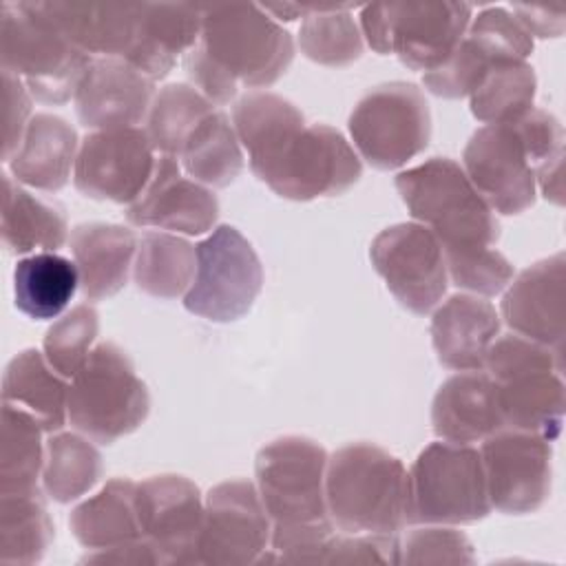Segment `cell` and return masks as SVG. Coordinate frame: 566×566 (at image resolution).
Returning <instances> with one entry per match:
<instances>
[{
    "label": "cell",
    "instance_id": "1",
    "mask_svg": "<svg viewBox=\"0 0 566 566\" xmlns=\"http://www.w3.org/2000/svg\"><path fill=\"white\" fill-rule=\"evenodd\" d=\"M232 126L250 170L279 197L312 201L347 192L363 164L340 130L305 124L303 113L268 91L245 93L232 106Z\"/></svg>",
    "mask_w": 566,
    "mask_h": 566
},
{
    "label": "cell",
    "instance_id": "2",
    "mask_svg": "<svg viewBox=\"0 0 566 566\" xmlns=\"http://www.w3.org/2000/svg\"><path fill=\"white\" fill-rule=\"evenodd\" d=\"M325 500L340 533H398L407 526L409 471L371 442L345 444L327 460Z\"/></svg>",
    "mask_w": 566,
    "mask_h": 566
},
{
    "label": "cell",
    "instance_id": "3",
    "mask_svg": "<svg viewBox=\"0 0 566 566\" xmlns=\"http://www.w3.org/2000/svg\"><path fill=\"white\" fill-rule=\"evenodd\" d=\"M504 427L555 440L564 420V354L520 334L497 336L484 358Z\"/></svg>",
    "mask_w": 566,
    "mask_h": 566
},
{
    "label": "cell",
    "instance_id": "4",
    "mask_svg": "<svg viewBox=\"0 0 566 566\" xmlns=\"http://www.w3.org/2000/svg\"><path fill=\"white\" fill-rule=\"evenodd\" d=\"M396 190L411 217L429 228L442 252L493 248L500 223L478 195L464 168L449 157H431L396 175Z\"/></svg>",
    "mask_w": 566,
    "mask_h": 566
},
{
    "label": "cell",
    "instance_id": "5",
    "mask_svg": "<svg viewBox=\"0 0 566 566\" xmlns=\"http://www.w3.org/2000/svg\"><path fill=\"white\" fill-rule=\"evenodd\" d=\"M0 55L2 69L18 75L42 104L75 97L95 60L69 42L31 2H2Z\"/></svg>",
    "mask_w": 566,
    "mask_h": 566
},
{
    "label": "cell",
    "instance_id": "6",
    "mask_svg": "<svg viewBox=\"0 0 566 566\" xmlns=\"http://www.w3.org/2000/svg\"><path fill=\"white\" fill-rule=\"evenodd\" d=\"M150 411L146 382L115 343H99L69 385V422L93 442L113 444L133 433Z\"/></svg>",
    "mask_w": 566,
    "mask_h": 566
},
{
    "label": "cell",
    "instance_id": "7",
    "mask_svg": "<svg viewBox=\"0 0 566 566\" xmlns=\"http://www.w3.org/2000/svg\"><path fill=\"white\" fill-rule=\"evenodd\" d=\"M199 49L237 86L274 84L292 64L294 40L259 4L201 7Z\"/></svg>",
    "mask_w": 566,
    "mask_h": 566
},
{
    "label": "cell",
    "instance_id": "8",
    "mask_svg": "<svg viewBox=\"0 0 566 566\" xmlns=\"http://www.w3.org/2000/svg\"><path fill=\"white\" fill-rule=\"evenodd\" d=\"M467 2H374L360 9V33L371 51L396 53L411 71H433L455 51L471 22Z\"/></svg>",
    "mask_w": 566,
    "mask_h": 566
},
{
    "label": "cell",
    "instance_id": "9",
    "mask_svg": "<svg viewBox=\"0 0 566 566\" xmlns=\"http://www.w3.org/2000/svg\"><path fill=\"white\" fill-rule=\"evenodd\" d=\"M480 451L431 442L409 471L407 524H473L491 513Z\"/></svg>",
    "mask_w": 566,
    "mask_h": 566
},
{
    "label": "cell",
    "instance_id": "10",
    "mask_svg": "<svg viewBox=\"0 0 566 566\" xmlns=\"http://www.w3.org/2000/svg\"><path fill=\"white\" fill-rule=\"evenodd\" d=\"M347 126L369 166L396 170L429 146L431 111L416 84L387 82L356 102Z\"/></svg>",
    "mask_w": 566,
    "mask_h": 566
},
{
    "label": "cell",
    "instance_id": "11",
    "mask_svg": "<svg viewBox=\"0 0 566 566\" xmlns=\"http://www.w3.org/2000/svg\"><path fill=\"white\" fill-rule=\"evenodd\" d=\"M327 460V451L305 436H283L259 449L254 478L272 524L332 522L325 500Z\"/></svg>",
    "mask_w": 566,
    "mask_h": 566
},
{
    "label": "cell",
    "instance_id": "12",
    "mask_svg": "<svg viewBox=\"0 0 566 566\" xmlns=\"http://www.w3.org/2000/svg\"><path fill=\"white\" fill-rule=\"evenodd\" d=\"M195 248L197 272L184 307L212 323L245 316L263 287V265L252 243L234 226L223 223Z\"/></svg>",
    "mask_w": 566,
    "mask_h": 566
},
{
    "label": "cell",
    "instance_id": "13",
    "mask_svg": "<svg viewBox=\"0 0 566 566\" xmlns=\"http://www.w3.org/2000/svg\"><path fill=\"white\" fill-rule=\"evenodd\" d=\"M369 259L405 310L424 316L442 301L449 285L442 245L422 223L380 230L371 241Z\"/></svg>",
    "mask_w": 566,
    "mask_h": 566
},
{
    "label": "cell",
    "instance_id": "14",
    "mask_svg": "<svg viewBox=\"0 0 566 566\" xmlns=\"http://www.w3.org/2000/svg\"><path fill=\"white\" fill-rule=\"evenodd\" d=\"M491 506L500 513H535L551 495V440L502 427L482 440L480 449Z\"/></svg>",
    "mask_w": 566,
    "mask_h": 566
},
{
    "label": "cell",
    "instance_id": "15",
    "mask_svg": "<svg viewBox=\"0 0 566 566\" xmlns=\"http://www.w3.org/2000/svg\"><path fill=\"white\" fill-rule=\"evenodd\" d=\"M155 164L146 128L91 130L80 142L73 184L91 199L130 206L146 190Z\"/></svg>",
    "mask_w": 566,
    "mask_h": 566
},
{
    "label": "cell",
    "instance_id": "16",
    "mask_svg": "<svg viewBox=\"0 0 566 566\" xmlns=\"http://www.w3.org/2000/svg\"><path fill=\"white\" fill-rule=\"evenodd\" d=\"M272 520L250 480H226L206 495L199 564H256L268 551Z\"/></svg>",
    "mask_w": 566,
    "mask_h": 566
},
{
    "label": "cell",
    "instance_id": "17",
    "mask_svg": "<svg viewBox=\"0 0 566 566\" xmlns=\"http://www.w3.org/2000/svg\"><path fill=\"white\" fill-rule=\"evenodd\" d=\"M462 168L478 195L500 214H520L535 203V170L515 124H486L464 146Z\"/></svg>",
    "mask_w": 566,
    "mask_h": 566
},
{
    "label": "cell",
    "instance_id": "18",
    "mask_svg": "<svg viewBox=\"0 0 566 566\" xmlns=\"http://www.w3.org/2000/svg\"><path fill=\"white\" fill-rule=\"evenodd\" d=\"M135 506L142 537L155 546L164 564H199L206 502L192 480L175 473L142 480Z\"/></svg>",
    "mask_w": 566,
    "mask_h": 566
},
{
    "label": "cell",
    "instance_id": "19",
    "mask_svg": "<svg viewBox=\"0 0 566 566\" xmlns=\"http://www.w3.org/2000/svg\"><path fill=\"white\" fill-rule=\"evenodd\" d=\"M219 217L217 195L181 175L177 157L161 155L146 190L126 208V219L137 228H159L184 234H203L214 228Z\"/></svg>",
    "mask_w": 566,
    "mask_h": 566
},
{
    "label": "cell",
    "instance_id": "20",
    "mask_svg": "<svg viewBox=\"0 0 566 566\" xmlns=\"http://www.w3.org/2000/svg\"><path fill=\"white\" fill-rule=\"evenodd\" d=\"M504 323L524 338L564 354L566 256L557 252L522 270L500 305Z\"/></svg>",
    "mask_w": 566,
    "mask_h": 566
},
{
    "label": "cell",
    "instance_id": "21",
    "mask_svg": "<svg viewBox=\"0 0 566 566\" xmlns=\"http://www.w3.org/2000/svg\"><path fill=\"white\" fill-rule=\"evenodd\" d=\"M75 113L91 130L142 124L155 99V82L117 57H95L75 93Z\"/></svg>",
    "mask_w": 566,
    "mask_h": 566
},
{
    "label": "cell",
    "instance_id": "22",
    "mask_svg": "<svg viewBox=\"0 0 566 566\" xmlns=\"http://www.w3.org/2000/svg\"><path fill=\"white\" fill-rule=\"evenodd\" d=\"M433 433L440 440L471 444L482 442L504 427L497 387L484 369L458 371L447 378L431 405Z\"/></svg>",
    "mask_w": 566,
    "mask_h": 566
},
{
    "label": "cell",
    "instance_id": "23",
    "mask_svg": "<svg viewBox=\"0 0 566 566\" xmlns=\"http://www.w3.org/2000/svg\"><path fill=\"white\" fill-rule=\"evenodd\" d=\"M429 332L447 369H484L486 352L500 336V314L478 294H453L433 312Z\"/></svg>",
    "mask_w": 566,
    "mask_h": 566
},
{
    "label": "cell",
    "instance_id": "24",
    "mask_svg": "<svg viewBox=\"0 0 566 566\" xmlns=\"http://www.w3.org/2000/svg\"><path fill=\"white\" fill-rule=\"evenodd\" d=\"M201 7L184 2H142L135 42L124 57L153 82L164 80L179 55H186L201 35Z\"/></svg>",
    "mask_w": 566,
    "mask_h": 566
},
{
    "label": "cell",
    "instance_id": "25",
    "mask_svg": "<svg viewBox=\"0 0 566 566\" xmlns=\"http://www.w3.org/2000/svg\"><path fill=\"white\" fill-rule=\"evenodd\" d=\"M69 42L86 55L124 60L135 42L139 4L31 2Z\"/></svg>",
    "mask_w": 566,
    "mask_h": 566
},
{
    "label": "cell",
    "instance_id": "26",
    "mask_svg": "<svg viewBox=\"0 0 566 566\" xmlns=\"http://www.w3.org/2000/svg\"><path fill=\"white\" fill-rule=\"evenodd\" d=\"M69 243L82 294L88 301L111 298L126 285L139 243L130 228L102 221L80 223L71 230Z\"/></svg>",
    "mask_w": 566,
    "mask_h": 566
},
{
    "label": "cell",
    "instance_id": "27",
    "mask_svg": "<svg viewBox=\"0 0 566 566\" xmlns=\"http://www.w3.org/2000/svg\"><path fill=\"white\" fill-rule=\"evenodd\" d=\"M77 150V133L64 117L35 113L20 148L7 164L18 184L55 192L66 186L71 168H75Z\"/></svg>",
    "mask_w": 566,
    "mask_h": 566
},
{
    "label": "cell",
    "instance_id": "28",
    "mask_svg": "<svg viewBox=\"0 0 566 566\" xmlns=\"http://www.w3.org/2000/svg\"><path fill=\"white\" fill-rule=\"evenodd\" d=\"M69 239L64 208L2 175V243L11 254L55 252Z\"/></svg>",
    "mask_w": 566,
    "mask_h": 566
},
{
    "label": "cell",
    "instance_id": "29",
    "mask_svg": "<svg viewBox=\"0 0 566 566\" xmlns=\"http://www.w3.org/2000/svg\"><path fill=\"white\" fill-rule=\"evenodd\" d=\"M62 378L44 352L24 349L4 367L2 402L27 409L44 433H57L69 420V385Z\"/></svg>",
    "mask_w": 566,
    "mask_h": 566
},
{
    "label": "cell",
    "instance_id": "30",
    "mask_svg": "<svg viewBox=\"0 0 566 566\" xmlns=\"http://www.w3.org/2000/svg\"><path fill=\"white\" fill-rule=\"evenodd\" d=\"M135 489L137 482L128 478L108 480L93 497L71 511L69 526L73 537L86 551L111 548L142 537Z\"/></svg>",
    "mask_w": 566,
    "mask_h": 566
},
{
    "label": "cell",
    "instance_id": "31",
    "mask_svg": "<svg viewBox=\"0 0 566 566\" xmlns=\"http://www.w3.org/2000/svg\"><path fill=\"white\" fill-rule=\"evenodd\" d=\"M80 285L75 261L55 252H35L13 270L15 307L35 321H51L64 312Z\"/></svg>",
    "mask_w": 566,
    "mask_h": 566
},
{
    "label": "cell",
    "instance_id": "32",
    "mask_svg": "<svg viewBox=\"0 0 566 566\" xmlns=\"http://www.w3.org/2000/svg\"><path fill=\"white\" fill-rule=\"evenodd\" d=\"M197 248L172 232H146L137 243L133 279L142 292L155 298H179L192 285Z\"/></svg>",
    "mask_w": 566,
    "mask_h": 566
},
{
    "label": "cell",
    "instance_id": "33",
    "mask_svg": "<svg viewBox=\"0 0 566 566\" xmlns=\"http://www.w3.org/2000/svg\"><path fill=\"white\" fill-rule=\"evenodd\" d=\"M179 164L190 179L208 188H226L241 175L243 150L223 111L217 108L192 130Z\"/></svg>",
    "mask_w": 566,
    "mask_h": 566
},
{
    "label": "cell",
    "instance_id": "34",
    "mask_svg": "<svg viewBox=\"0 0 566 566\" xmlns=\"http://www.w3.org/2000/svg\"><path fill=\"white\" fill-rule=\"evenodd\" d=\"M102 471V453L91 438L80 431L49 433L42 469V489L51 500L69 504L86 495L99 482Z\"/></svg>",
    "mask_w": 566,
    "mask_h": 566
},
{
    "label": "cell",
    "instance_id": "35",
    "mask_svg": "<svg viewBox=\"0 0 566 566\" xmlns=\"http://www.w3.org/2000/svg\"><path fill=\"white\" fill-rule=\"evenodd\" d=\"M42 424L22 407L2 402L0 493H31L40 489L44 451Z\"/></svg>",
    "mask_w": 566,
    "mask_h": 566
},
{
    "label": "cell",
    "instance_id": "36",
    "mask_svg": "<svg viewBox=\"0 0 566 566\" xmlns=\"http://www.w3.org/2000/svg\"><path fill=\"white\" fill-rule=\"evenodd\" d=\"M55 537L44 491L0 493V559L38 564Z\"/></svg>",
    "mask_w": 566,
    "mask_h": 566
},
{
    "label": "cell",
    "instance_id": "37",
    "mask_svg": "<svg viewBox=\"0 0 566 566\" xmlns=\"http://www.w3.org/2000/svg\"><path fill=\"white\" fill-rule=\"evenodd\" d=\"M537 77L526 60L495 62L469 95L471 113L484 124H513L533 108Z\"/></svg>",
    "mask_w": 566,
    "mask_h": 566
},
{
    "label": "cell",
    "instance_id": "38",
    "mask_svg": "<svg viewBox=\"0 0 566 566\" xmlns=\"http://www.w3.org/2000/svg\"><path fill=\"white\" fill-rule=\"evenodd\" d=\"M214 111L217 106L195 86L168 84L159 88L146 117V133L153 148L161 155L179 157L192 130Z\"/></svg>",
    "mask_w": 566,
    "mask_h": 566
},
{
    "label": "cell",
    "instance_id": "39",
    "mask_svg": "<svg viewBox=\"0 0 566 566\" xmlns=\"http://www.w3.org/2000/svg\"><path fill=\"white\" fill-rule=\"evenodd\" d=\"M347 9L329 4L301 22L298 46L305 57L323 66H347L363 55V33Z\"/></svg>",
    "mask_w": 566,
    "mask_h": 566
},
{
    "label": "cell",
    "instance_id": "40",
    "mask_svg": "<svg viewBox=\"0 0 566 566\" xmlns=\"http://www.w3.org/2000/svg\"><path fill=\"white\" fill-rule=\"evenodd\" d=\"M520 130L528 157L535 170V186L542 195L562 206L564 203V126L562 122L544 111L531 108L517 122H513Z\"/></svg>",
    "mask_w": 566,
    "mask_h": 566
},
{
    "label": "cell",
    "instance_id": "41",
    "mask_svg": "<svg viewBox=\"0 0 566 566\" xmlns=\"http://www.w3.org/2000/svg\"><path fill=\"white\" fill-rule=\"evenodd\" d=\"M99 332V316L91 303H80L57 318L44 336V358L64 378H73L91 356Z\"/></svg>",
    "mask_w": 566,
    "mask_h": 566
},
{
    "label": "cell",
    "instance_id": "42",
    "mask_svg": "<svg viewBox=\"0 0 566 566\" xmlns=\"http://www.w3.org/2000/svg\"><path fill=\"white\" fill-rule=\"evenodd\" d=\"M442 254L451 283L473 294L495 296L513 281L511 261L495 248H464Z\"/></svg>",
    "mask_w": 566,
    "mask_h": 566
},
{
    "label": "cell",
    "instance_id": "43",
    "mask_svg": "<svg viewBox=\"0 0 566 566\" xmlns=\"http://www.w3.org/2000/svg\"><path fill=\"white\" fill-rule=\"evenodd\" d=\"M495 62L497 60L493 55H489L475 40L464 33L447 62L422 75V84L429 93L438 97L460 99L478 88V84Z\"/></svg>",
    "mask_w": 566,
    "mask_h": 566
},
{
    "label": "cell",
    "instance_id": "44",
    "mask_svg": "<svg viewBox=\"0 0 566 566\" xmlns=\"http://www.w3.org/2000/svg\"><path fill=\"white\" fill-rule=\"evenodd\" d=\"M400 564H475L469 537L444 524H420L400 537Z\"/></svg>",
    "mask_w": 566,
    "mask_h": 566
},
{
    "label": "cell",
    "instance_id": "45",
    "mask_svg": "<svg viewBox=\"0 0 566 566\" xmlns=\"http://www.w3.org/2000/svg\"><path fill=\"white\" fill-rule=\"evenodd\" d=\"M467 35L497 62L526 60L533 53L531 33L504 7H486L469 22Z\"/></svg>",
    "mask_w": 566,
    "mask_h": 566
},
{
    "label": "cell",
    "instance_id": "46",
    "mask_svg": "<svg viewBox=\"0 0 566 566\" xmlns=\"http://www.w3.org/2000/svg\"><path fill=\"white\" fill-rule=\"evenodd\" d=\"M398 533H336L323 564H400Z\"/></svg>",
    "mask_w": 566,
    "mask_h": 566
},
{
    "label": "cell",
    "instance_id": "47",
    "mask_svg": "<svg viewBox=\"0 0 566 566\" xmlns=\"http://www.w3.org/2000/svg\"><path fill=\"white\" fill-rule=\"evenodd\" d=\"M2 88H4V150L2 157L9 161L22 144L27 126L31 122V93L27 84L2 69Z\"/></svg>",
    "mask_w": 566,
    "mask_h": 566
},
{
    "label": "cell",
    "instance_id": "48",
    "mask_svg": "<svg viewBox=\"0 0 566 566\" xmlns=\"http://www.w3.org/2000/svg\"><path fill=\"white\" fill-rule=\"evenodd\" d=\"M80 564H115V566H157L164 564L155 546L146 537H137L111 548L88 551Z\"/></svg>",
    "mask_w": 566,
    "mask_h": 566
},
{
    "label": "cell",
    "instance_id": "49",
    "mask_svg": "<svg viewBox=\"0 0 566 566\" xmlns=\"http://www.w3.org/2000/svg\"><path fill=\"white\" fill-rule=\"evenodd\" d=\"M511 13L531 33V38L533 35H537V38H559L564 33V24H566L564 9L513 4Z\"/></svg>",
    "mask_w": 566,
    "mask_h": 566
}]
</instances>
